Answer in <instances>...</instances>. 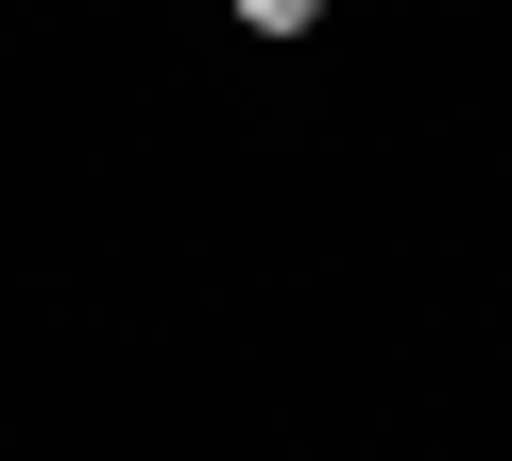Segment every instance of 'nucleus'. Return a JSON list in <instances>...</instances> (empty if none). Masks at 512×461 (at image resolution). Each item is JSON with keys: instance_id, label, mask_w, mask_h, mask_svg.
Wrapping results in <instances>:
<instances>
[{"instance_id": "nucleus-1", "label": "nucleus", "mask_w": 512, "mask_h": 461, "mask_svg": "<svg viewBox=\"0 0 512 461\" xmlns=\"http://www.w3.org/2000/svg\"><path fill=\"white\" fill-rule=\"evenodd\" d=\"M222 18H239V35H274V52H291V35H325V0H222Z\"/></svg>"}]
</instances>
